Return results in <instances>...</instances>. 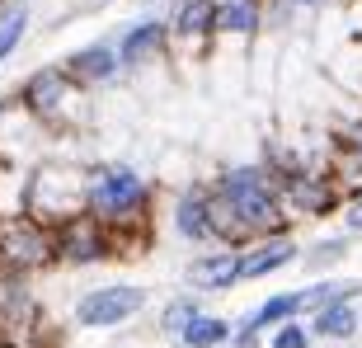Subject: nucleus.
Returning <instances> with one entry per match:
<instances>
[{"instance_id": "9", "label": "nucleus", "mask_w": 362, "mask_h": 348, "mask_svg": "<svg viewBox=\"0 0 362 348\" xmlns=\"http://www.w3.org/2000/svg\"><path fill=\"white\" fill-rule=\"evenodd\" d=\"M296 255H301V250H296V240H287V236H269V240H259L255 250H245V255H240V282L269 278V273L287 268Z\"/></svg>"}, {"instance_id": "3", "label": "nucleus", "mask_w": 362, "mask_h": 348, "mask_svg": "<svg viewBox=\"0 0 362 348\" xmlns=\"http://www.w3.org/2000/svg\"><path fill=\"white\" fill-rule=\"evenodd\" d=\"M0 264L10 273H38V268L57 264V240L52 231L33 221V216H14L0 221Z\"/></svg>"}, {"instance_id": "15", "label": "nucleus", "mask_w": 362, "mask_h": 348, "mask_svg": "<svg viewBox=\"0 0 362 348\" xmlns=\"http://www.w3.org/2000/svg\"><path fill=\"white\" fill-rule=\"evenodd\" d=\"M226 339H230V325L226 320H216V315H198V320L179 335V344H184V348H221Z\"/></svg>"}, {"instance_id": "12", "label": "nucleus", "mask_w": 362, "mask_h": 348, "mask_svg": "<svg viewBox=\"0 0 362 348\" xmlns=\"http://www.w3.org/2000/svg\"><path fill=\"white\" fill-rule=\"evenodd\" d=\"M358 325H362L358 306H353V301H334V306L315 311V320H310V335H315V339H334V344H344V339L358 335Z\"/></svg>"}, {"instance_id": "5", "label": "nucleus", "mask_w": 362, "mask_h": 348, "mask_svg": "<svg viewBox=\"0 0 362 348\" xmlns=\"http://www.w3.org/2000/svg\"><path fill=\"white\" fill-rule=\"evenodd\" d=\"M52 240H57V259L62 264H99V259L113 250V231L99 221V216L90 212H76V216H62V226L52 231Z\"/></svg>"}, {"instance_id": "22", "label": "nucleus", "mask_w": 362, "mask_h": 348, "mask_svg": "<svg viewBox=\"0 0 362 348\" xmlns=\"http://www.w3.org/2000/svg\"><path fill=\"white\" fill-rule=\"evenodd\" d=\"M349 226H353V231H362V198L349 207Z\"/></svg>"}, {"instance_id": "11", "label": "nucleus", "mask_w": 362, "mask_h": 348, "mask_svg": "<svg viewBox=\"0 0 362 348\" xmlns=\"http://www.w3.org/2000/svg\"><path fill=\"white\" fill-rule=\"evenodd\" d=\"M76 85H104L108 76H118V52L104 47V42H94V47H81V52H71V62L62 66Z\"/></svg>"}, {"instance_id": "14", "label": "nucleus", "mask_w": 362, "mask_h": 348, "mask_svg": "<svg viewBox=\"0 0 362 348\" xmlns=\"http://www.w3.org/2000/svg\"><path fill=\"white\" fill-rule=\"evenodd\" d=\"M259 28V10L250 0H221L212 14V33H255Z\"/></svg>"}, {"instance_id": "6", "label": "nucleus", "mask_w": 362, "mask_h": 348, "mask_svg": "<svg viewBox=\"0 0 362 348\" xmlns=\"http://www.w3.org/2000/svg\"><path fill=\"white\" fill-rule=\"evenodd\" d=\"M76 94V81H71L62 66H42V71H33L28 76V85H24V108L33 113V118H42V122H57L62 113H66V99Z\"/></svg>"}, {"instance_id": "17", "label": "nucleus", "mask_w": 362, "mask_h": 348, "mask_svg": "<svg viewBox=\"0 0 362 348\" xmlns=\"http://www.w3.org/2000/svg\"><path fill=\"white\" fill-rule=\"evenodd\" d=\"M198 315H202V306L193 301V296H175V301L165 306V315H160V330H165L170 339H179V335L188 330V325L198 320Z\"/></svg>"}, {"instance_id": "10", "label": "nucleus", "mask_w": 362, "mask_h": 348, "mask_svg": "<svg viewBox=\"0 0 362 348\" xmlns=\"http://www.w3.org/2000/svg\"><path fill=\"white\" fill-rule=\"evenodd\" d=\"M175 231L184 240H216L212 236V198L207 188H188L184 198L175 202Z\"/></svg>"}, {"instance_id": "8", "label": "nucleus", "mask_w": 362, "mask_h": 348, "mask_svg": "<svg viewBox=\"0 0 362 348\" xmlns=\"http://www.w3.org/2000/svg\"><path fill=\"white\" fill-rule=\"evenodd\" d=\"M188 287L198 292H226L240 282V250H216V255H198L193 264L184 268Z\"/></svg>"}, {"instance_id": "1", "label": "nucleus", "mask_w": 362, "mask_h": 348, "mask_svg": "<svg viewBox=\"0 0 362 348\" xmlns=\"http://www.w3.org/2000/svg\"><path fill=\"white\" fill-rule=\"evenodd\" d=\"M207 198H212V236H226V240L287 236V207L278 202V188L255 165L226 170Z\"/></svg>"}, {"instance_id": "13", "label": "nucleus", "mask_w": 362, "mask_h": 348, "mask_svg": "<svg viewBox=\"0 0 362 348\" xmlns=\"http://www.w3.org/2000/svg\"><path fill=\"white\" fill-rule=\"evenodd\" d=\"M165 47V24H156V19H146V24H136L127 38H122L118 47V66L127 62V66H141L146 57H156Z\"/></svg>"}, {"instance_id": "20", "label": "nucleus", "mask_w": 362, "mask_h": 348, "mask_svg": "<svg viewBox=\"0 0 362 348\" xmlns=\"http://www.w3.org/2000/svg\"><path fill=\"white\" fill-rule=\"evenodd\" d=\"M230 344H235V348H259V330L245 320L240 330H230Z\"/></svg>"}, {"instance_id": "2", "label": "nucleus", "mask_w": 362, "mask_h": 348, "mask_svg": "<svg viewBox=\"0 0 362 348\" xmlns=\"http://www.w3.org/2000/svg\"><path fill=\"white\" fill-rule=\"evenodd\" d=\"M146 207V184L132 165H99L85 179V212L99 216L108 231H118L122 221H132Z\"/></svg>"}, {"instance_id": "23", "label": "nucleus", "mask_w": 362, "mask_h": 348, "mask_svg": "<svg viewBox=\"0 0 362 348\" xmlns=\"http://www.w3.org/2000/svg\"><path fill=\"white\" fill-rule=\"evenodd\" d=\"M353 146H358V156H362V122L353 127Z\"/></svg>"}, {"instance_id": "7", "label": "nucleus", "mask_w": 362, "mask_h": 348, "mask_svg": "<svg viewBox=\"0 0 362 348\" xmlns=\"http://www.w3.org/2000/svg\"><path fill=\"white\" fill-rule=\"evenodd\" d=\"M278 202H282V207H301V212H310V216H325L339 202V193H334L329 179L287 170V174H282V184H278Z\"/></svg>"}, {"instance_id": "24", "label": "nucleus", "mask_w": 362, "mask_h": 348, "mask_svg": "<svg viewBox=\"0 0 362 348\" xmlns=\"http://www.w3.org/2000/svg\"><path fill=\"white\" fill-rule=\"evenodd\" d=\"M0 348H19V344H14V339H0Z\"/></svg>"}, {"instance_id": "19", "label": "nucleus", "mask_w": 362, "mask_h": 348, "mask_svg": "<svg viewBox=\"0 0 362 348\" xmlns=\"http://www.w3.org/2000/svg\"><path fill=\"white\" fill-rule=\"evenodd\" d=\"M269 348H310V330H306V325H296V320H287V325L273 330Z\"/></svg>"}, {"instance_id": "21", "label": "nucleus", "mask_w": 362, "mask_h": 348, "mask_svg": "<svg viewBox=\"0 0 362 348\" xmlns=\"http://www.w3.org/2000/svg\"><path fill=\"white\" fill-rule=\"evenodd\" d=\"M344 250H349V245H344V240H334V245H320V250H315L310 259H315V264H325V259H339Z\"/></svg>"}, {"instance_id": "4", "label": "nucleus", "mask_w": 362, "mask_h": 348, "mask_svg": "<svg viewBox=\"0 0 362 348\" xmlns=\"http://www.w3.org/2000/svg\"><path fill=\"white\" fill-rule=\"evenodd\" d=\"M146 311V287H132V282H108V287H94L76 301V320L85 330H113V325L132 320Z\"/></svg>"}, {"instance_id": "16", "label": "nucleus", "mask_w": 362, "mask_h": 348, "mask_svg": "<svg viewBox=\"0 0 362 348\" xmlns=\"http://www.w3.org/2000/svg\"><path fill=\"white\" fill-rule=\"evenodd\" d=\"M212 14H216V0H184V5H179V19H175V33L179 38L207 33V28H212Z\"/></svg>"}, {"instance_id": "18", "label": "nucleus", "mask_w": 362, "mask_h": 348, "mask_svg": "<svg viewBox=\"0 0 362 348\" xmlns=\"http://www.w3.org/2000/svg\"><path fill=\"white\" fill-rule=\"evenodd\" d=\"M24 28H28V14L14 5V10H0V62L19 47V38H24Z\"/></svg>"}]
</instances>
